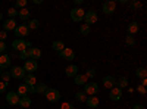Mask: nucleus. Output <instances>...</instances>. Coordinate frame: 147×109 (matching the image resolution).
Returning <instances> with one entry per match:
<instances>
[{"mask_svg": "<svg viewBox=\"0 0 147 109\" xmlns=\"http://www.w3.org/2000/svg\"><path fill=\"white\" fill-rule=\"evenodd\" d=\"M99 84L97 83H94V81H87L84 84V93L87 94V96H96L97 93H99Z\"/></svg>", "mask_w": 147, "mask_h": 109, "instance_id": "nucleus-1", "label": "nucleus"}, {"mask_svg": "<svg viewBox=\"0 0 147 109\" xmlns=\"http://www.w3.org/2000/svg\"><path fill=\"white\" fill-rule=\"evenodd\" d=\"M84 15H85V10L81 7H74L69 12V16L74 22H82L84 21Z\"/></svg>", "mask_w": 147, "mask_h": 109, "instance_id": "nucleus-2", "label": "nucleus"}, {"mask_svg": "<svg viewBox=\"0 0 147 109\" xmlns=\"http://www.w3.org/2000/svg\"><path fill=\"white\" fill-rule=\"evenodd\" d=\"M97 19H99V16H97V12L96 10H85V15H84V22L87 24L88 27H91L93 24L97 22Z\"/></svg>", "mask_w": 147, "mask_h": 109, "instance_id": "nucleus-3", "label": "nucleus"}, {"mask_svg": "<svg viewBox=\"0 0 147 109\" xmlns=\"http://www.w3.org/2000/svg\"><path fill=\"white\" fill-rule=\"evenodd\" d=\"M13 31H15L16 39H21V40H24L27 35H30V30H28V27H27V24H19V25H18Z\"/></svg>", "mask_w": 147, "mask_h": 109, "instance_id": "nucleus-4", "label": "nucleus"}, {"mask_svg": "<svg viewBox=\"0 0 147 109\" xmlns=\"http://www.w3.org/2000/svg\"><path fill=\"white\" fill-rule=\"evenodd\" d=\"M12 47L16 50V52H21V50H25V49H30V47H32L31 43L25 41V40H21V39H16L12 41Z\"/></svg>", "mask_w": 147, "mask_h": 109, "instance_id": "nucleus-5", "label": "nucleus"}, {"mask_svg": "<svg viewBox=\"0 0 147 109\" xmlns=\"http://www.w3.org/2000/svg\"><path fill=\"white\" fill-rule=\"evenodd\" d=\"M44 96H46V99H47L49 102H52V103L60 100V91L56 90V89H50V87H49L47 91L44 93Z\"/></svg>", "mask_w": 147, "mask_h": 109, "instance_id": "nucleus-6", "label": "nucleus"}, {"mask_svg": "<svg viewBox=\"0 0 147 109\" xmlns=\"http://www.w3.org/2000/svg\"><path fill=\"white\" fill-rule=\"evenodd\" d=\"M22 68L27 74H34V71L38 69V64H37V60H34V59H27L25 62H24Z\"/></svg>", "mask_w": 147, "mask_h": 109, "instance_id": "nucleus-7", "label": "nucleus"}, {"mask_svg": "<svg viewBox=\"0 0 147 109\" xmlns=\"http://www.w3.org/2000/svg\"><path fill=\"white\" fill-rule=\"evenodd\" d=\"M102 9H103V14L112 15L116 10V2H113V0H106V2H103V5H102Z\"/></svg>", "mask_w": 147, "mask_h": 109, "instance_id": "nucleus-8", "label": "nucleus"}, {"mask_svg": "<svg viewBox=\"0 0 147 109\" xmlns=\"http://www.w3.org/2000/svg\"><path fill=\"white\" fill-rule=\"evenodd\" d=\"M25 74H27V72L24 71L22 66H12V69H10V77L16 78V80H24Z\"/></svg>", "mask_w": 147, "mask_h": 109, "instance_id": "nucleus-9", "label": "nucleus"}, {"mask_svg": "<svg viewBox=\"0 0 147 109\" xmlns=\"http://www.w3.org/2000/svg\"><path fill=\"white\" fill-rule=\"evenodd\" d=\"M57 55H59V58H62L65 60H74V58H75V52H74L71 47H65V49L62 52H59Z\"/></svg>", "mask_w": 147, "mask_h": 109, "instance_id": "nucleus-10", "label": "nucleus"}, {"mask_svg": "<svg viewBox=\"0 0 147 109\" xmlns=\"http://www.w3.org/2000/svg\"><path fill=\"white\" fill-rule=\"evenodd\" d=\"M6 102L10 105V106H16L19 103V96L16 91H9L6 94Z\"/></svg>", "mask_w": 147, "mask_h": 109, "instance_id": "nucleus-11", "label": "nucleus"}, {"mask_svg": "<svg viewBox=\"0 0 147 109\" xmlns=\"http://www.w3.org/2000/svg\"><path fill=\"white\" fill-rule=\"evenodd\" d=\"M103 87H106L109 90L116 87V78L112 77V75H105L103 77Z\"/></svg>", "mask_w": 147, "mask_h": 109, "instance_id": "nucleus-12", "label": "nucleus"}, {"mask_svg": "<svg viewBox=\"0 0 147 109\" xmlns=\"http://www.w3.org/2000/svg\"><path fill=\"white\" fill-rule=\"evenodd\" d=\"M121 97H122V90L121 89H118V87L110 89V91H109V99L110 100H112V102H118V100H121Z\"/></svg>", "mask_w": 147, "mask_h": 109, "instance_id": "nucleus-13", "label": "nucleus"}, {"mask_svg": "<svg viewBox=\"0 0 147 109\" xmlns=\"http://www.w3.org/2000/svg\"><path fill=\"white\" fill-rule=\"evenodd\" d=\"M27 52H28V59L37 60V59L41 58V50L38 47H30V49H27Z\"/></svg>", "mask_w": 147, "mask_h": 109, "instance_id": "nucleus-14", "label": "nucleus"}, {"mask_svg": "<svg viewBox=\"0 0 147 109\" xmlns=\"http://www.w3.org/2000/svg\"><path fill=\"white\" fill-rule=\"evenodd\" d=\"M18 27V24H16V21L15 19H10V18H7L6 21H5V24H3V31H12V30H15Z\"/></svg>", "mask_w": 147, "mask_h": 109, "instance_id": "nucleus-15", "label": "nucleus"}, {"mask_svg": "<svg viewBox=\"0 0 147 109\" xmlns=\"http://www.w3.org/2000/svg\"><path fill=\"white\" fill-rule=\"evenodd\" d=\"M127 31H128L129 35H136V34H138V31H140L138 22H136V21L129 22V24H128V27H127Z\"/></svg>", "mask_w": 147, "mask_h": 109, "instance_id": "nucleus-16", "label": "nucleus"}, {"mask_svg": "<svg viewBox=\"0 0 147 109\" xmlns=\"http://www.w3.org/2000/svg\"><path fill=\"white\" fill-rule=\"evenodd\" d=\"M10 56L9 55H6V53H3V55H0V68L2 69H7L9 66H10Z\"/></svg>", "mask_w": 147, "mask_h": 109, "instance_id": "nucleus-17", "label": "nucleus"}, {"mask_svg": "<svg viewBox=\"0 0 147 109\" xmlns=\"http://www.w3.org/2000/svg\"><path fill=\"white\" fill-rule=\"evenodd\" d=\"M78 66L77 65H68L66 66V69H65V74H66V77L68 78H74L77 74H78Z\"/></svg>", "mask_w": 147, "mask_h": 109, "instance_id": "nucleus-18", "label": "nucleus"}, {"mask_svg": "<svg viewBox=\"0 0 147 109\" xmlns=\"http://www.w3.org/2000/svg\"><path fill=\"white\" fill-rule=\"evenodd\" d=\"M87 105L91 108V109H96L97 106L100 105V100H99V97H97V96H87Z\"/></svg>", "mask_w": 147, "mask_h": 109, "instance_id": "nucleus-19", "label": "nucleus"}, {"mask_svg": "<svg viewBox=\"0 0 147 109\" xmlns=\"http://www.w3.org/2000/svg\"><path fill=\"white\" fill-rule=\"evenodd\" d=\"M65 47H66V46H65V43H63L62 40H55V41L52 43V49H53L55 52H57V53L62 52Z\"/></svg>", "mask_w": 147, "mask_h": 109, "instance_id": "nucleus-20", "label": "nucleus"}, {"mask_svg": "<svg viewBox=\"0 0 147 109\" xmlns=\"http://www.w3.org/2000/svg\"><path fill=\"white\" fill-rule=\"evenodd\" d=\"M87 81H88V80H87V77H85L84 74H80V72H78V74H77L75 77H74V83H75L77 86H84V84L87 83Z\"/></svg>", "mask_w": 147, "mask_h": 109, "instance_id": "nucleus-21", "label": "nucleus"}, {"mask_svg": "<svg viewBox=\"0 0 147 109\" xmlns=\"http://www.w3.org/2000/svg\"><path fill=\"white\" fill-rule=\"evenodd\" d=\"M24 83H25L27 86H35L37 78H35L34 74H25V77H24Z\"/></svg>", "mask_w": 147, "mask_h": 109, "instance_id": "nucleus-22", "label": "nucleus"}, {"mask_svg": "<svg viewBox=\"0 0 147 109\" xmlns=\"http://www.w3.org/2000/svg\"><path fill=\"white\" fill-rule=\"evenodd\" d=\"M18 96L19 97H24V96H28V86L25 83H21L19 84V87H18Z\"/></svg>", "mask_w": 147, "mask_h": 109, "instance_id": "nucleus-23", "label": "nucleus"}, {"mask_svg": "<svg viewBox=\"0 0 147 109\" xmlns=\"http://www.w3.org/2000/svg\"><path fill=\"white\" fill-rule=\"evenodd\" d=\"M18 16L21 18V21H30L31 14H30V10L25 7V9H19L18 10Z\"/></svg>", "mask_w": 147, "mask_h": 109, "instance_id": "nucleus-24", "label": "nucleus"}, {"mask_svg": "<svg viewBox=\"0 0 147 109\" xmlns=\"http://www.w3.org/2000/svg\"><path fill=\"white\" fill-rule=\"evenodd\" d=\"M47 84L46 83H37V86H35V93L37 94H44L47 91Z\"/></svg>", "mask_w": 147, "mask_h": 109, "instance_id": "nucleus-25", "label": "nucleus"}, {"mask_svg": "<svg viewBox=\"0 0 147 109\" xmlns=\"http://www.w3.org/2000/svg\"><path fill=\"white\" fill-rule=\"evenodd\" d=\"M136 77H137L138 80H144V78L147 77V69L143 68V66H138V68L136 69Z\"/></svg>", "mask_w": 147, "mask_h": 109, "instance_id": "nucleus-26", "label": "nucleus"}, {"mask_svg": "<svg viewBox=\"0 0 147 109\" xmlns=\"http://www.w3.org/2000/svg\"><path fill=\"white\" fill-rule=\"evenodd\" d=\"M21 108H30L31 106V99L30 96H24V97H19V103H18Z\"/></svg>", "mask_w": 147, "mask_h": 109, "instance_id": "nucleus-27", "label": "nucleus"}, {"mask_svg": "<svg viewBox=\"0 0 147 109\" xmlns=\"http://www.w3.org/2000/svg\"><path fill=\"white\" fill-rule=\"evenodd\" d=\"M128 86V80H127V77H119L118 80H116V87L118 89H125Z\"/></svg>", "mask_w": 147, "mask_h": 109, "instance_id": "nucleus-28", "label": "nucleus"}, {"mask_svg": "<svg viewBox=\"0 0 147 109\" xmlns=\"http://www.w3.org/2000/svg\"><path fill=\"white\" fill-rule=\"evenodd\" d=\"M27 27H28L30 31H31V30H37V28L40 27V21H38V19H30L28 24H27Z\"/></svg>", "mask_w": 147, "mask_h": 109, "instance_id": "nucleus-29", "label": "nucleus"}, {"mask_svg": "<svg viewBox=\"0 0 147 109\" xmlns=\"http://www.w3.org/2000/svg\"><path fill=\"white\" fill-rule=\"evenodd\" d=\"M129 7L132 9V10H140L141 7H143V3L141 2H138V0H131V2H129Z\"/></svg>", "mask_w": 147, "mask_h": 109, "instance_id": "nucleus-30", "label": "nucleus"}, {"mask_svg": "<svg viewBox=\"0 0 147 109\" xmlns=\"http://www.w3.org/2000/svg\"><path fill=\"white\" fill-rule=\"evenodd\" d=\"M75 100H77V102H85V100H87V94H85L84 91L75 93Z\"/></svg>", "mask_w": 147, "mask_h": 109, "instance_id": "nucleus-31", "label": "nucleus"}, {"mask_svg": "<svg viewBox=\"0 0 147 109\" xmlns=\"http://www.w3.org/2000/svg\"><path fill=\"white\" fill-rule=\"evenodd\" d=\"M0 78H2V81H3L5 84H7L9 80L12 78V77H10V72H9V71H2V75H0Z\"/></svg>", "mask_w": 147, "mask_h": 109, "instance_id": "nucleus-32", "label": "nucleus"}, {"mask_svg": "<svg viewBox=\"0 0 147 109\" xmlns=\"http://www.w3.org/2000/svg\"><path fill=\"white\" fill-rule=\"evenodd\" d=\"M125 43H127V46H129V47H132V46H136V39H134V35H127L125 37Z\"/></svg>", "mask_w": 147, "mask_h": 109, "instance_id": "nucleus-33", "label": "nucleus"}, {"mask_svg": "<svg viewBox=\"0 0 147 109\" xmlns=\"http://www.w3.org/2000/svg\"><path fill=\"white\" fill-rule=\"evenodd\" d=\"M80 32L82 35H87L90 32V27L87 25V24H81V25H80Z\"/></svg>", "mask_w": 147, "mask_h": 109, "instance_id": "nucleus-34", "label": "nucleus"}, {"mask_svg": "<svg viewBox=\"0 0 147 109\" xmlns=\"http://www.w3.org/2000/svg\"><path fill=\"white\" fill-rule=\"evenodd\" d=\"M7 18H10V19H13L16 15H18V9H15V7H10V9H7Z\"/></svg>", "mask_w": 147, "mask_h": 109, "instance_id": "nucleus-35", "label": "nucleus"}, {"mask_svg": "<svg viewBox=\"0 0 147 109\" xmlns=\"http://www.w3.org/2000/svg\"><path fill=\"white\" fill-rule=\"evenodd\" d=\"M84 75L87 77V80H88V78H94V77H96V69H94V68H88L87 71H85Z\"/></svg>", "mask_w": 147, "mask_h": 109, "instance_id": "nucleus-36", "label": "nucleus"}, {"mask_svg": "<svg viewBox=\"0 0 147 109\" xmlns=\"http://www.w3.org/2000/svg\"><path fill=\"white\" fill-rule=\"evenodd\" d=\"M27 6V0H18L15 3V9H25Z\"/></svg>", "mask_w": 147, "mask_h": 109, "instance_id": "nucleus-37", "label": "nucleus"}, {"mask_svg": "<svg viewBox=\"0 0 147 109\" xmlns=\"http://www.w3.org/2000/svg\"><path fill=\"white\" fill-rule=\"evenodd\" d=\"M60 109H75V106H74L72 103H69V102H65V103H62Z\"/></svg>", "mask_w": 147, "mask_h": 109, "instance_id": "nucleus-38", "label": "nucleus"}, {"mask_svg": "<svg viewBox=\"0 0 147 109\" xmlns=\"http://www.w3.org/2000/svg\"><path fill=\"white\" fill-rule=\"evenodd\" d=\"M19 58H21V59H24V60H27V59H28V52H27V49L19 52Z\"/></svg>", "mask_w": 147, "mask_h": 109, "instance_id": "nucleus-39", "label": "nucleus"}, {"mask_svg": "<svg viewBox=\"0 0 147 109\" xmlns=\"http://www.w3.org/2000/svg\"><path fill=\"white\" fill-rule=\"evenodd\" d=\"M6 39H7V32L0 30V41H3V43H5V40H6Z\"/></svg>", "mask_w": 147, "mask_h": 109, "instance_id": "nucleus-40", "label": "nucleus"}, {"mask_svg": "<svg viewBox=\"0 0 147 109\" xmlns=\"http://www.w3.org/2000/svg\"><path fill=\"white\" fill-rule=\"evenodd\" d=\"M6 86H7V84H5L2 80H0V93H5L6 91Z\"/></svg>", "mask_w": 147, "mask_h": 109, "instance_id": "nucleus-41", "label": "nucleus"}, {"mask_svg": "<svg viewBox=\"0 0 147 109\" xmlns=\"http://www.w3.org/2000/svg\"><path fill=\"white\" fill-rule=\"evenodd\" d=\"M137 91L141 93V94H146V87H143L141 84H140V86H137Z\"/></svg>", "mask_w": 147, "mask_h": 109, "instance_id": "nucleus-42", "label": "nucleus"}, {"mask_svg": "<svg viewBox=\"0 0 147 109\" xmlns=\"http://www.w3.org/2000/svg\"><path fill=\"white\" fill-rule=\"evenodd\" d=\"M6 50V44L3 43V41H0V53H2L3 55V52Z\"/></svg>", "mask_w": 147, "mask_h": 109, "instance_id": "nucleus-43", "label": "nucleus"}, {"mask_svg": "<svg viewBox=\"0 0 147 109\" xmlns=\"http://www.w3.org/2000/svg\"><path fill=\"white\" fill-rule=\"evenodd\" d=\"M35 93V86H28V94H34Z\"/></svg>", "mask_w": 147, "mask_h": 109, "instance_id": "nucleus-44", "label": "nucleus"}, {"mask_svg": "<svg viewBox=\"0 0 147 109\" xmlns=\"http://www.w3.org/2000/svg\"><path fill=\"white\" fill-rule=\"evenodd\" d=\"M132 109H146V108H144L141 103H137V105H134V106H132Z\"/></svg>", "mask_w": 147, "mask_h": 109, "instance_id": "nucleus-45", "label": "nucleus"}, {"mask_svg": "<svg viewBox=\"0 0 147 109\" xmlns=\"http://www.w3.org/2000/svg\"><path fill=\"white\" fill-rule=\"evenodd\" d=\"M82 2H84V0H75V5H77V7H78V6H81V5H82Z\"/></svg>", "mask_w": 147, "mask_h": 109, "instance_id": "nucleus-46", "label": "nucleus"}, {"mask_svg": "<svg viewBox=\"0 0 147 109\" xmlns=\"http://www.w3.org/2000/svg\"><path fill=\"white\" fill-rule=\"evenodd\" d=\"M43 0H34V5H41Z\"/></svg>", "mask_w": 147, "mask_h": 109, "instance_id": "nucleus-47", "label": "nucleus"}, {"mask_svg": "<svg viewBox=\"0 0 147 109\" xmlns=\"http://www.w3.org/2000/svg\"><path fill=\"white\" fill-rule=\"evenodd\" d=\"M141 81H143V83H141V86H143V87H146V86H147V80L144 78V80H141Z\"/></svg>", "mask_w": 147, "mask_h": 109, "instance_id": "nucleus-48", "label": "nucleus"}, {"mask_svg": "<svg viewBox=\"0 0 147 109\" xmlns=\"http://www.w3.org/2000/svg\"><path fill=\"white\" fill-rule=\"evenodd\" d=\"M3 19V14H2V12H0V21H2Z\"/></svg>", "mask_w": 147, "mask_h": 109, "instance_id": "nucleus-49", "label": "nucleus"}, {"mask_svg": "<svg viewBox=\"0 0 147 109\" xmlns=\"http://www.w3.org/2000/svg\"><path fill=\"white\" fill-rule=\"evenodd\" d=\"M0 75H2V68H0Z\"/></svg>", "mask_w": 147, "mask_h": 109, "instance_id": "nucleus-50", "label": "nucleus"}, {"mask_svg": "<svg viewBox=\"0 0 147 109\" xmlns=\"http://www.w3.org/2000/svg\"><path fill=\"white\" fill-rule=\"evenodd\" d=\"M0 27H2V25H0Z\"/></svg>", "mask_w": 147, "mask_h": 109, "instance_id": "nucleus-51", "label": "nucleus"}]
</instances>
